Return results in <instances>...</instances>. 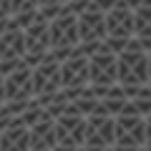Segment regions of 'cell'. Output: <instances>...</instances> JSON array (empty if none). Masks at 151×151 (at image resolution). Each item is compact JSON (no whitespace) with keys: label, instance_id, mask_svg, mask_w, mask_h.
I'll return each instance as SVG.
<instances>
[{"label":"cell","instance_id":"cell-28","mask_svg":"<svg viewBox=\"0 0 151 151\" xmlns=\"http://www.w3.org/2000/svg\"><path fill=\"white\" fill-rule=\"evenodd\" d=\"M141 151H146V149H141Z\"/></svg>","mask_w":151,"mask_h":151},{"label":"cell","instance_id":"cell-10","mask_svg":"<svg viewBox=\"0 0 151 151\" xmlns=\"http://www.w3.org/2000/svg\"><path fill=\"white\" fill-rule=\"evenodd\" d=\"M20 63H25V35L23 28L10 20V25L0 33V73H8Z\"/></svg>","mask_w":151,"mask_h":151},{"label":"cell","instance_id":"cell-23","mask_svg":"<svg viewBox=\"0 0 151 151\" xmlns=\"http://www.w3.org/2000/svg\"><path fill=\"white\" fill-rule=\"evenodd\" d=\"M116 3H119V0H93V5H96V8H101L103 13H106L111 5H116Z\"/></svg>","mask_w":151,"mask_h":151},{"label":"cell","instance_id":"cell-6","mask_svg":"<svg viewBox=\"0 0 151 151\" xmlns=\"http://www.w3.org/2000/svg\"><path fill=\"white\" fill-rule=\"evenodd\" d=\"M86 136V116L68 108L55 119V149L53 151H81Z\"/></svg>","mask_w":151,"mask_h":151},{"label":"cell","instance_id":"cell-1","mask_svg":"<svg viewBox=\"0 0 151 151\" xmlns=\"http://www.w3.org/2000/svg\"><path fill=\"white\" fill-rule=\"evenodd\" d=\"M119 65V86L126 91H136L141 86H149V50L141 43L131 40L124 50L116 53Z\"/></svg>","mask_w":151,"mask_h":151},{"label":"cell","instance_id":"cell-12","mask_svg":"<svg viewBox=\"0 0 151 151\" xmlns=\"http://www.w3.org/2000/svg\"><path fill=\"white\" fill-rule=\"evenodd\" d=\"M58 91H63L60 88V58L50 53L33 65V96L43 98Z\"/></svg>","mask_w":151,"mask_h":151},{"label":"cell","instance_id":"cell-19","mask_svg":"<svg viewBox=\"0 0 151 151\" xmlns=\"http://www.w3.org/2000/svg\"><path fill=\"white\" fill-rule=\"evenodd\" d=\"M65 8H68V0H38V13H40L45 20L55 18L58 13H63Z\"/></svg>","mask_w":151,"mask_h":151},{"label":"cell","instance_id":"cell-21","mask_svg":"<svg viewBox=\"0 0 151 151\" xmlns=\"http://www.w3.org/2000/svg\"><path fill=\"white\" fill-rule=\"evenodd\" d=\"M10 20H13V5H10V0H0V33L10 25Z\"/></svg>","mask_w":151,"mask_h":151},{"label":"cell","instance_id":"cell-27","mask_svg":"<svg viewBox=\"0 0 151 151\" xmlns=\"http://www.w3.org/2000/svg\"><path fill=\"white\" fill-rule=\"evenodd\" d=\"M126 3H129L131 8H136V5H139V3H141V0H126Z\"/></svg>","mask_w":151,"mask_h":151},{"label":"cell","instance_id":"cell-13","mask_svg":"<svg viewBox=\"0 0 151 151\" xmlns=\"http://www.w3.org/2000/svg\"><path fill=\"white\" fill-rule=\"evenodd\" d=\"M5 78V101L10 103H30L33 98V65L20 63L13 70L3 73Z\"/></svg>","mask_w":151,"mask_h":151},{"label":"cell","instance_id":"cell-30","mask_svg":"<svg viewBox=\"0 0 151 151\" xmlns=\"http://www.w3.org/2000/svg\"><path fill=\"white\" fill-rule=\"evenodd\" d=\"M81 151H83V149H81Z\"/></svg>","mask_w":151,"mask_h":151},{"label":"cell","instance_id":"cell-29","mask_svg":"<svg viewBox=\"0 0 151 151\" xmlns=\"http://www.w3.org/2000/svg\"><path fill=\"white\" fill-rule=\"evenodd\" d=\"M111 151H113V149H111Z\"/></svg>","mask_w":151,"mask_h":151},{"label":"cell","instance_id":"cell-24","mask_svg":"<svg viewBox=\"0 0 151 151\" xmlns=\"http://www.w3.org/2000/svg\"><path fill=\"white\" fill-rule=\"evenodd\" d=\"M144 149L151 151V116L146 119V141H144Z\"/></svg>","mask_w":151,"mask_h":151},{"label":"cell","instance_id":"cell-4","mask_svg":"<svg viewBox=\"0 0 151 151\" xmlns=\"http://www.w3.org/2000/svg\"><path fill=\"white\" fill-rule=\"evenodd\" d=\"M116 124V144L113 151H141L146 141V119L139 116L134 108L129 106V111L113 116Z\"/></svg>","mask_w":151,"mask_h":151},{"label":"cell","instance_id":"cell-8","mask_svg":"<svg viewBox=\"0 0 151 151\" xmlns=\"http://www.w3.org/2000/svg\"><path fill=\"white\" fill-rule=\"evenodd\" d=\"M116 144V124L113 116L96 113L86 119V136H83V151H111Z\"/></svg>","mask_w":151,"mask_h":151},{"label":"cell","instance_id":"cell-20","mask_svg":"<svg viewBox=\"0 0 151 151\" xmlns=\"http://www.w3.org/2000/svg\"><path fill=\"white\" fill-rule=\"evenodd\" d=\"M13 5V18L25 15V13H38V0H10Z\"/></svg>","mask_w":151,"mask_h":151},{"label":"cell","instance_id":"cell-26","mask_svg":"<svg viewBox=\"0 0 151 151\" xmlns=\"http://www.w3.org/2000/svg\"><path fill=\"white\" fill-rule=\"evenodd\" d=\"M149 86H151V50H149Z\"/></svg>","mask_w":151,"mask_h":151},{"label":"cell","instance_id":"cell-11","mask_svg":"<svg viewBox=\"0 0 151 151\" xmlns=\"http://www.w3.org/2000/svg\"><path fill=\"white\" fill-rule=\"evenodd\" d=\"M86 86H91V81H88V55L78 48L70 55L60 58V88L65 93H76Z\"/></svg>","mask_w":151,"mask_h":151},{"label":"cell","instance_id":"cell-14","mask_svg":"<svg viewBox=\"0 0 151 151\" xmlns=\"http://www.w3.org/2000/svg\"><path fill=\"white\" fill-rule=\"evenodd\" d=\"M0 151H30V129L20 119L0 131Z\"/></svg>","mask_w":151,"mask_h":151},{"label":"cell","instance_id":"cell-15","mask_svg":"<svg viewBox=\"0 0 151 151\" xmlns=\"http://www.w3.org/2000/svg\"><path fill=\"white\" fill-rule=\"evenodd\" d=\"M55 149V119L43 116L30 126V151H53Z\"/></svg>","mask_w":151,"mask_h":151},{"label":"cell","instance_id":"cell-18","mask_svg":"<svg viewBox=\"0 0 151 151\" xmlns=\"http://www.w3.org/2000/svg\"><path fill=\"white\" fill-rule=\"evenodd\" d=\"M129 101L139 116H144V119L151 116V86H141L136 91H129Z\"/></svg>","mask_w":151,"mask_h":151},{"label":"cell","instance_id":"cell-17","mask_svg":"<svg viewBox=\"0 0 151 151\" xmlns=\"http://www.w3.org/2000/svg\"><path fill=\"white\" fill-rule=\"evenodd\" d=\"M134 40L151 50V0H141L134 8Z\"/></svg>","mask_w":151,"mask_h":151},{"label":"cell","instance_id":"cell-25","mask_svg":"<svg viewBox=\"0 0 151 151\" xmlns=\"http://www.w3.org/2000/svg\"><path fill=\"white\" fill-rule=\"evenodd\" d=\"M5 103V78H3V73H0V106Z\"/></svg>","mask_w":151,"mask_h":151},{"label":"cell","instance_id":"cell-5","mask_svg":"<svg viewBox=\"0 0 151 151\" xmlns=\"http://www.w3.org/2000/svg\"><path fill=\"white\" fill-rule=\"evenodd\" d=\"M76 15H78V38H81L78 48L88 55L91 50L101 48L106 43V13L91 3L88 8L78 10Z\"/></svg>","mask_w":151,"mask_h":151},{"label":"cell","instance_id":"cell-2","mask_svg":"<svg viewBox=\"0 0 151 151\" xmlns=\"http://www.w3.org/2000/svg\"><path fill=\"white\" fill-rule=\"evenodd\" d=\"M48 33H50V53L55 58H65L73 50H78L81 38H78V15H76V10L65 8L63 13L50 18Z\"/></svg>","mask_w":151,"mask_h":151},{"label":"cell","instance_id":"cell-9","mask_svg":"<svg viewBox=\"0 0 151 151\" xmlns=\"http://www.w3.org/2000/svg\"><path fill=\"white\" fill-rule=\"evenodd\" d=\"M25 35V63L35 65L38 60H43L50 55V33H48V20L40 13L23 28Z\"/></svg>","mask_w":151,"mask_h":151},{"label":"cell","instance_id":"cell-16","mask_svg":"<svg viewBox=\"0 0 151 151\" xmlns=\"http://www.w3.org/2000/svg\"><path fill=\"white\" fill-rule=\"evenodd\" d=\"M96 91H98V88H96ZM98 96H101V108H103L106 116H119V113L129 111V106H131L129 91L121 88L119 83H116V86H108V88H101Z\"/></svg>","mask_w":151,"mask_h":151},{"label":"cell","instance_id":"cell-3","mask_svg":"<svg viewBox=\"0 0 151 151\" xmlns=\"http://www.w3.org/2000/svg\"><path fill=\"white\" fill-rule=\"evenodd\" d=\"M131 40H134V8L126 0H119L106 10V45L113 53H119Z\"/></svg>","mask_w":151,"mask_h":151},{"label":"cell","instance_id":"cell-22","mask_svg":"<svg viewBox=\"0 0 151 151\" xmlns=\"http://www.w3.org/2000/svg\"><path fill=\"white\" fill-rule=\"evenodd\" d=\"M91 3H93V0H68V8L78 13V10H83V8H88Z\"/></svg>","mask_w":151,"mask_h":151},{"label":"cell","instance_id":"cell-7","mask_svg":"<svg viewBox=\"0 0 151 151\" xmlns=\"http://www.w3.org/2000/svg\"><path fill=\"white\" fill-rule=\"evenodd\" d=\"M88 81L93 88H108L119 83V65H116V53L106 43L101 48L88 53Z\"/></svg>","mask_w":151,"mask_h":151}]
</instances>
